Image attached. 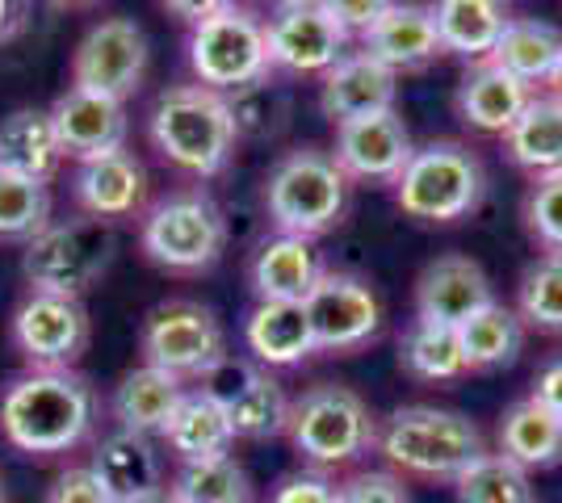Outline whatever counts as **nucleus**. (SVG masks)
Listing matches in <instances>:
<instances>
[{"label": "nucleus", "instance_id": "nucleus-34", "mask_svg": "<svg viewBox=\"0 0 562 503\" xmlns=\"http://www.w3.org/2000/svg\"><path fill=\"white\" fill-rule=\"evenodd\" d=\"M290 403L294 399L281 390L278 378L269 369H260L257 378L244 386L239 395H232L223 408H227L235 436H244V441H273V436L290 428Z\"/></svg>", "mask_w": 562, "mask_h": 503}, {"label": "nucleus", "instance_id": "nucleus-1", "mask_svg": "<svg viewBox=\"0 0 562 503\" xmlns=\"http://www.w3.org/2000/svg\"><path fill=\"white\" fill-rule=\"evenodd\" d=\"M97 390L76 369H25L0 390V436L30 457H59L89 441Z\"/></svg>", "mask_w": 562, "mask_h": 503}, {"label": "nucleus", "instance_id": "nucleus-36", "mask_svg": "<svg viewBox=\"0 0 562 503\" xmlns=\"http://www.w3.org/2000/svg\"><path fill=\"white\" fill-rule=\"evenodd\" d=\"M458 503H533L529 470L504 454H483L453 479Z\"/></svg>", "mask_w": 562, "mask_h": 503}, {"label": "nucleus", "instance_id": "nucleus-15", "mask_svg": "<svg viewBox=\"0 0 562 503\" xmlns=\"http://www.w3.org/2000/svg\"><path fill=\"white\" fill-rule=\"evenodd\" d=\"M412 130L398 118L395 110L382 114H366L336 126V147L331 160L340 164V172L349 181H366V185H395L403 176V168L412 160Z\"/></svg>", "mask_w": 562, "mask_h": 503}, {"label": "nucleus", "instance_id": "nucleus-35", "mask_svg": "<svg viewBox=\"0 0 562 503\" xmlns=\"http://www.w3.org/2000/svg\"><path fill=\"white\" fill-rule=\"evenodd\" d=\"M227 96V110H232L235 135L239 139H278L281 130L290 126V114H294V101L285 93V84H278L273 76H265L257 84H244Z\"/></svg>", "mask_w": 562, "mask_h": 503}, {"label": "nucleus", "instance_id": "nucleus-31", "mask_svg": "<svg viewBox=\"0 0 562 503\" xmlns=\"http://www.w3.org/2000/svg\"><path fill=\"white\" fill-rule=\"evenodd\" d=\"M499 454L525 470H546L562 461V420L538 399H520L499 415Z\"/></svg>", "mask_w": 562, "mask_h": 503}, {"label": "nucleus", "instance_id": "nucleus-41", "mask_svg": "<svg viewBox=\"0 0 562 503\" xmlns=\"http://www.w3.org/2000/svg\"><path fill=\"white\" fill-rule=\"evenodd\" d=\"M336 503H412L407 482L391 470H361L349 482H340Z\"/></svg>", "mask_w": 562, "mask_h": 503}, {"label": "nucleus", "instance_id": "nucleus-3", "mask_svg": "<svg viewBox=\"0 0 562 503\" xmlns=\"http://www.w3.org/2000/svg\"><path fill=\"white\" fill-rule=\"evenodd\" d=\"M349 176L319 147H294L269 168L265 181V210L281 236L319 240L340 227L349 210Z\"/></svg>", "mask_w": 562, "mask_h": 503}, {"label": "nucleus", "instance_id": "nucleus-42", "mask_svg": "<svg viewBox=\"0 0 562 503\" xmlns=\"http://www.w3.org/2000/svg\"><path fill=\"white\" fill-rule=\"evenodd\" d=\"M47 503H117V500L105 491V482L97 479L93 466H68V470H59L55 482H50Z\"/></svg>", "mask_w": 562, "mask_h": 503}, {"label": "nucleus", "instance_id": "nucleus-5", "mask_svg": "<svg viewBox=\"0 0 562 503\" xmlns=\"http://www.w3.org/2000/svg\"><path fill=\"white\" fill-rule=\"evenodd\" d=\"M117 231L114 222L89 215L50 218L47 227L22 248V277L34 294L85 298L114 268Z\"/></svg>", "mask_w": 562, "mask_h": 503}, {"label": "nucleus", "instance_id": "nucleus-47", "mask_svg": "<svg viewBox=\"0 0 562 503\" xmlns=\"http://www.w3.org/2000/svg\"><path fill=\"white\" fill-rule=\"evenodd\" d=\"M227 4H235V0H160V9L181 25L206 22V18H214L218 9H227Z\"/></svg>", "mask_w": 562, "mask_h": 503}, {"label": "nucleus", "instance_id": "nucleus-37", "mask_svg": "<svg viewBox=\"0 0 562 503\" xmlns=\"http://www.w3.org/2000/svg\"><path fill=\"white\" fill-rule=\"evenodd\" d=\"M50 185L0 172V243H30L50 222Z\"/></svg>", "mask_w": 562, "mask_h": 503}, {"label": "nucleus", "instance_id": "nucleus-25", "mask_svg": "<svg viewBox=\"0 0 562 503\" xmlns=\"http://www.w3.org/2000/svg\"><path fill=\"white\" fill-rule=\"evenodd\" d=\"M244 340L252 361L265 369H290L319 353L303 302H257V311L244 323Z\"/></svg>", "mask_w": 562, "mask_h": 503}, {"label": "nucleus", "instance_id": "nucleus-50", "mask_svg": "<svg viewBox=\"0 0 562 503\" xmlns=\"http://www.w3.org/2000/svg\"><path fill=\"white\" fill-rule=\"evenodd\" d=\"M546 89H550L554 101H562V59H559V68H554V76H550V84H546Z\"/></svg>", "mask_w": 562, "mask_h": 503}, {"label": "nucleus", "instance_id": "nucleus-33", "mask_svg": "<svg viewBox=\"0 0 562 503\" xmlns=\"http://www.w3.org/2000/svg\"><path fill=\"white\" fill-rule=\"evenodd\" d=\"M398 365L416 382H458L470 374L458 344V328L424 323V319H412V328L398 340Z\"/></svg>", "mask_w": 562, "mask_h": 503}, {"label": "nucleus", "instance_id": "nucleus-26", "mask_svg": "<svg viewBox=\"0 0 562 503\" xmlns=\"http://www.w3.org/2000/svg\"><path fill=\"white\" fill-rule=\"evenodd\" d=\"M181 395H186V382L181 378H172L165 369H156V365H135V369H126L114 386V420L117 428L126 432H143V436H160L168 428V420H172V411L181 403Z\"/></svg>", "mask_w": 562, "mask_h": 503}, {"label": "nucleus", "instance_id": "nucleus-43", "mask_svg": "<svg viewBox=\"0 0 562 503\" xmlns=\"http://www.w3.org/2000/svg\"><path fill=\"white\" fill-rule=\"evenodd\" d=\"M336 491H340V482H331L328 475H319V470H299V475H285V479L273 487L269 503H336Z\"/></svg>", "mask_w": 562, "mask_h": 503}, {"label": "nucleus", "instance_id": "nucleus-29", "mask_svg": "<svg viewBox=\"0 0 562 503\" xmlns=\"http://www.w3.org/2000/svg\"><path fill=\"white\" fill-rule=\"evenodd\" d=\"M504 151L533 181L562 172V101H554L550 93H533V101L525 105V114L504 135Z\"/></svg>", "mask_w": 562, "mask_h": 503}, {"label": "nucleus", "instance_id": "nucleus-13", "mask_svg": "<svg viewBox=\"0 0 562 503\" xmlns=\"http://www.w3.org/2000/svg\"><path fill=\"white\" fill-rule=\"evenodd\" d=\"M303 307L319 353H357L382 332V302L374 286L349 268H324Z\"/></svg>", "mask_w": 562, "mask_h": 503}, {"label": "nucleus", "instance_id": "nucleus-16", "mask_svg": "<svg viewBox=\"0 0 562 503\" xmlns=\"http://www.w3.org/2000/svg\"><path fill=\"white\" fill-rule=\"evenodd\" d=\"M47 114L50 126H55V139L64 147V160L80 164V160H93V156L126 147L131 118H126V105L114 101V96H101L68 84L64 93L55 96V105H50Z\"/></svg>", "mask_w": 562, "mask_h": 503}, {"label": "nucleus", "instance_id": "nucleus-4", "mask_svg": "<svg viewBox=\"0 0 562 503\" xmlns=\"http://www.w3.org/2000/svg\"><path fill=\"white\" fill-rule=\"evenodd\" d=\"M378 449L403 475L453 482L470 461L487 454V441L462 411L412 403L386 415V424L378 428Z\"/></svg>", "mask_w": 562, "mask_h": 503}, {"label": "nucleus", "instance_id": "nucleus-7", "mask_svg": "<svg viewBox=\"0 0 562 503\" xmlns=\"http://www.w3.org/2000/svg\"><path fill=\"white\" fill-rule=\"evenodd\" d=\"M139 248L168 273H206L227 248V215L202 185L172 190L143 210Z\"/></svg>", "mask_w": 562, "mask_h": 503}, {"label": "nucleus", "instance_id": "nucleus-23", "mask_svg": "<svg viewBox=\"0 0 562 503\" xmlns=\"http://www.w3.org/2000/svg\"><path fill=\"white\" fill-rule=\"evenodd\" d=\"M428 13L437 25L441 50L467 59V64L492 59L495 43L504 38V30L513 22L508 0H432Z\"/></svg>", "mask_w": 562, "mask_h": 503}, {"label": "nucleus", "instance_id": "nucleus-51", "mask_svg": "<svg viewBox=\"0 0 562 503\" xmlns=\"http://www.w3.org/2000/svg\"><path fill=\"white\" fill-rule=\"evenodd\" d=\"M0 503H4V482H0Z\"/></svg>", "mask_w": 562, "mask_h": 503}, {"label": "nucleus", "instance_id": "nucleus-32", "mask_svg": "<svg viewBox=\"0 0 562 503\" xmlns=\"http://www.w3.org/2000/svg\"><path fill=\"white\" fill-rule=\"evenodd\" d=\"M458 344H462V357H467V369H504L520 357L525 348V323L513 307L504 302H487L483 311H474L458 328Z\"/></svg>", "mask_w": 562, "mask_h": 503}, {"label": "nucleus", "instance_id": "nucleus-48", "mask_svg": "<svg viewBox=\"0 0 562 503\" xmlns=\"http://www.w3.org/2000/svg\"><path fill=\"white\" fill-rule=\"evenodd\" d=\"M50 13H89V9H97L101 0H43Z\"/></svg>", "mask_w": 562, "mask_h": 503}, {"label": "nucleus", "instance_id": "nucleus-24", "mask_svg": "<svg viewBox=\"0 0 562 503\" xmlns=\"http://www.w3.org/2000/svg\"><path fill=\"white\" fill-rule=\"evenodd\" d=\"M89 466H93L97 479L105 482V491H110L117 503H131V500H139V495H151V491L165 487V461L156 454L151 436H143V432H126V428L110 432V436L97 445V454Z\"/></svg>", "mask_w": 562, "mask_h": 503}, {"label": "nucleus", "instance_id": "nucleus-40", "mask_svg": "<svg viewBox=\"0 0 562 503\" xmlns=\"http://www.w3.org/2000/svg\"><path fill=\"white\" fill-rule=\"evenodd\" d=\"M525 227L546 252H562V172L533 181L525 197Z\"/></svg>", "mask_w": 562, "mask_h": 503}, {"label": "nucleus", "instance_id": "nucleus-39", "mask_svg": "<svg viewBox=\"0 0 562 503\" xmlns=\"http://www.w3.org/2000/svg\"><path fill=\"white\" fill-rule=\"evenodd\" d=\"M172 491L181 503H252V479L232 454L189 461Z\"/></svg>", "mask_w": 562, "mask_h": 503}, {"label": "nucleus", "instance_id": "nucleus-6", "mask_svg": "<svg viewBox=\"0 0 562 503\" xmlns=\"http://www.w3.org/2000/svg\"><path fill=\"white\" fill-rule=\"evenodd\" d=\"M487 193L483 160L458 139H432L412 151V160L395 181V202L407 218L420 222H458L479 210Z\"/></svg>", "mask_w": 562, "mask_h": 503}, {"label": "nucleus", "instance_id": "nucleus-11", "mask_svg": "<svg viewBox=\"0 0 562 503\" xmlns=\"http://www.w3.org/2000/svg\"><path fill=\"white\" fill-rule=\"evenodd\" d=\"M269 68L290 76H324L349 55V30L324 0H281L265 22Z\"/></svg>", "mask_w": 562, "mask_h": 503}, {"label": "nucleus", "instance_id": "nucleus-12", "mask_svg": "<svg viewBox=\"0 0 562 503\" xmlns=\"http://www.w3.org/2000/svg\"><path fill=\"white\" fill-rule=\"evenodd\" d=\"M9 335L30 369H76L89 348L93 323L80 298L30 289L9 319Z\"/></svg>", "mask_w": 562, "mask_h": 503}, {"label": "nucleus", "instance_id": "nucleus-20", "mask_svg": "<svg viewBox=\"0 0 562 503\" xmlns=\"http://www.w3.org/2000/svg\"><path fill=\"white\" fill-rule=\"evenodd\" d=\"M357 43H361L366 55H374L378 64L391 68L395 76L424 72L437 55H446L428 4H412V0H395Z\"/></svg>", "mask_w": 562, "mask_h": 503}, {"label": "nucleus", "instance_id": "nucleus-10", "mask_svg": "<svg viewBox=\"0 0 562 503\" xmlns=\"http://www.w3.org/2000/svg\"><path fill=\"white\" fill-rule=\"evenodd\" d=\"M143 361L181 382H198L218 357H227V335L211 307L193 298H168L151 307L139 335Z\"/></svg>", "mask_w": 562, "mask_h": 503}, {"label": "nucleus", "instance_id": "nucleus-17", "mask_svg": "<svg viewBox=\"0 0 562 503\" xmlns=\"http://www.w3.org/2000/svg\"><path fill=\"white\" fill-rule=\"evenodd\" d=\"M147 168L126 151H105L93 160H80L76 176H71V197L80 206V215L101 218V222H117V218H143L147 210Z\"/></svg>", "mask_w": 562, "mask_h": 503}, {"label": "nucleus", "instance_id": "nucleus-30", "mask_svg": "<svg viewBox=\"0 0 562 503\" xmlns=\"http://www.w3.org/2000/svg\"><path fill=\"white\" fill-rule=\"evenodd\" d=\"M562 59V30L541 18H513L504 38L495 43L492 64L504 72H513L520 84H529L538 93L541 84H550V76Z\"/></svg>", "mask_w": 562, "mask_h": 503}, {"label": "nucleus", "instance_id": "nucleus-21", "mask_svg": "<svg viewBox=\"0 0 562 503\" xmlns=\"http://www.w3.org/2000/svg\"><path fill=\"white\" fill-rule=\"evenodd\" d=\"M529 101H533V89L520 84L513 72H504L492 59L470 64L467 76H462V84H458V96H453L458 118L467 122L470 130H479V135H499V139L513 130V122L525 114Z\"/></svg>", "mask_w": 562, "mask_h": 503}, {"label": "nucleus", "instance_id": "nucleus-46", "mask_svg": "<svg viewBox=\"0 0 562 503\" xmlns=\"http://www.w3.org/2000/svg\"><path fill=\"white\" fill-rule=\"evenodd\" d=\"M34 18V0H0V47L18 43Z\"/></svg>", "mask_w": 562, "mask_h": 503}, {"label": "nucleus", "instance_id": "nucleus-27", "mask_svg": "<svg viewBox=\"0 0 562 503\" xmlns=\"http://www.w3.org/2000/svg\"><path fill=\"white\" fill-rule=\"evenodd\" d=\"M59 164H64V147L55 139V126H50L47 110L22 105V110L0 118V172H13V176H30V181L50 185V176L59 172Z\"/></svg>", "mask_w": 562, "mask_h": 503}, {"label": "nucleus", "instance_id": "nucleus-14", "mask_svg": "<svg viewBox=\"0 0 562 503\" xmlns=\"http://www.w3.org/2000/svg\"><path fill=\"white\" fill-rule=\"evenodd\" d=\"M147 34L135 18H105L97 22L71 55V84L89 89V93L131 101L139 93L143 76H147Z\"/></svg>", "mask_w": 562, "mask_h": 503}, {"label": "nucleus", "instance_id": "nucleus-2", "mask_svg": "<svg viewBox=\"0 0 562 503\" xmlns=\"http://www.w3.org/2000/svg\"><path fill=\"white\" fill-rule=\"evenodd\" d=\"M147 139L172 168H181L198 181H211L235 156V122L227 96L206 84H168L151 101L147 114Z\"/></svg>", "mask_w": 562, "mask_h": 503}, {"label": "nucleus", "instance_id": "nucleus-9", "mask_svg": "<svg viewBox=\"0 0 562 503\" xmlns=\"http://www.w3.org/2000/svg\"><path fill=\"white\" fill-rule=\"evenodd\" d=\"M189 72L198 84H206L214 93H235L244 84H257L269 68V43H265V22L248 4H227L206 22L189 25Z\"/></svg>", "mask_w": 562, "mask_h": 503}, {"label": "nucleus", "instance_id": "nucleus-28", "mask_svg": "<svg viewBox=\"0 0 562 503\" xmlns=\"http://www.w3.org/2000/svg\"><path fill=\"white\" fill-rule=\"evenodd\" d=\"M160 436H165L168 449L181 457L186 466L189 461H211V457L232 454L235 445V428L232 420H227V408L218 399H211L206 390H186Z\"/></svg>", "mask_w": 562, "mask_h": 503}, {"label": "nucleus", "instance_id": "nucleus-19", "mask_svg": "<svg viewBox=\"0 0 562 503\" xmlns=\"http://www.w3.org/2000/svg\"><path fill=\"white\" fill-rule=\"evenodd\" d=\"M398 101V76L391 68H382L374 55L357 47L349 50L336 68L324 72L319 84V110L331 126L352 118H366V114H382V110H395Z\"/></svg>", "mask_w": 562, "mask_h": 503}, {"label": "nucleus", "instance_id": "nucleus-38", "mask_svg": "<svg viewBox=\"0 0 562 503\" xmlns=\"http://www.w3.org/2000/svg\"><path fill=\"white\" fill-rule=\"evenodd\" d=\"M516 315L525 328L562 335V252H546L525 268L516 289Z\"/></svg>", "mask_w": 562, "mask_h": 503}, {"label": "nucleus", "instance_id": "nucleus-22", "mask_svg": "<svg viewBox=\"0 0 562 503\" xmlns=\"http://www.w3.org/2000/svg\"><path fill=\"white\" fill-rule=\"evenodd\" d=\"M319 273H324V264H319V252L311 248V240L281 236V231L260 243L248 264V282H252L257 302H306Z\"/></svg>", "mask_w": 562, "mask_h": 503}, {"label": "nucleus", "instance_id": "nucleus-44", "mask_svg": "<svg viewBox=\"0 0 562 503\" xmlns=\"http://www.w3.org/2000/svg\"><path fill=\"white\" fill-rule=\"evenodd\" d=\"M324 4L331 9V18L349 30V38H361L395 0H324Z\"/></svg>", "mask_w": 562, "mask_h": 503}, {"label": "nucleus", "instance_id": "nucleus-18", "mask_svg": "<svg viewBox=\"0 0 562 503\" xmlns=\"http://www.w3.org/2000/svg\"><path fill=\"white\" fill-rule=\"evenodd\" d=\"M487 302H495L492 277L483 273V264L462 252L437 256L432 264H424V273L416 277V319L424 323L462 328L470 315L483 311Z\"/></svg>", "mask_w": 562, "mask_h": 503}, {"label": "nucleus", "instance_id": "nucleus-45", "mask_svg": "<svg viewBox=\"0 0 562 503\" xmlns=\"http://www.w3.org/2000/svg\"><path fill=\"white\" fill-rule=\"evenodd\" d=\"M529 399H538L546 411H554L562 420V353L559 357H550L541 365L538 374H533V395Z\"/></svg>", "mask_w": 562, "mask_h": 503}, {"label": "nucleus", "instance_id": "nucleus-8", "mask_svg": "<svg viewBox=\"0 0 562 503\" xmlns=\"http://www.w3.org/2000/svg\"><path fill=\"white\" fill-rule=\"evenodd\" d=\"M290 445L294 454L328 470V466H349L361 454H370L378 445V420L370 403L349 390V386L319 382L303 390L290 403Z\"/></svg>", "mask_w": 562, "mask_h": 503}, {"label": "nucleus", "instance_id": "nucleus-52", "mask_svg": "<svg viewBox=\"0 0 562 503\" xmlns=\"http://www.w3.org/2000/svg\"><path fill=\"white\" fill-rule=\"evenodd\" d=\"M269 4H281V0H269Z\"/></svg>", "mask_w": 562, "mask_h": 503}, {"label": "nucleus", "instance_id": "nucleus-49", "mask_svg": "<svg viewBox=\"0 0 562 503\" xmlns=\"http://www.w3.org/2000/svg\"><path fill=\"white\" fill-rule=\"evenodd\" d=\"M131 503H181V500H177V491H172V487H160V491L139 495V500H131Z\"/></svg>", "mask_w": 562, "mask_h": 503}]
</instances>
